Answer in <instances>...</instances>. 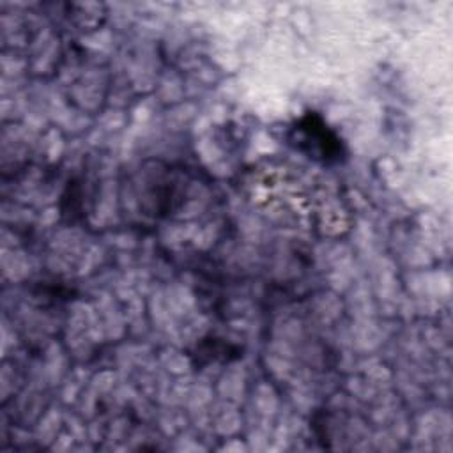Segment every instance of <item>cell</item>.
Returning <instances> with one entry per match:
<instances>
[{
    "label": "cell",
    "instance_id": "6da1fadb",
    "mask_svg": "<svg viewBox=\"0 0 453 453\" xmlns=\"http://www.w3.org/2000/svg\"><path fill=\"white\" fill-rule=\"evenodd\" d=\"M299 142L310 145L308 152L313 157H322L326 163L338 161L342 154V143L334 133H331L324 122L315 115H306L297 124Z\"/></svg>",
    "mask_w": 453,
    "mask_h": 453
}]
</instances>
